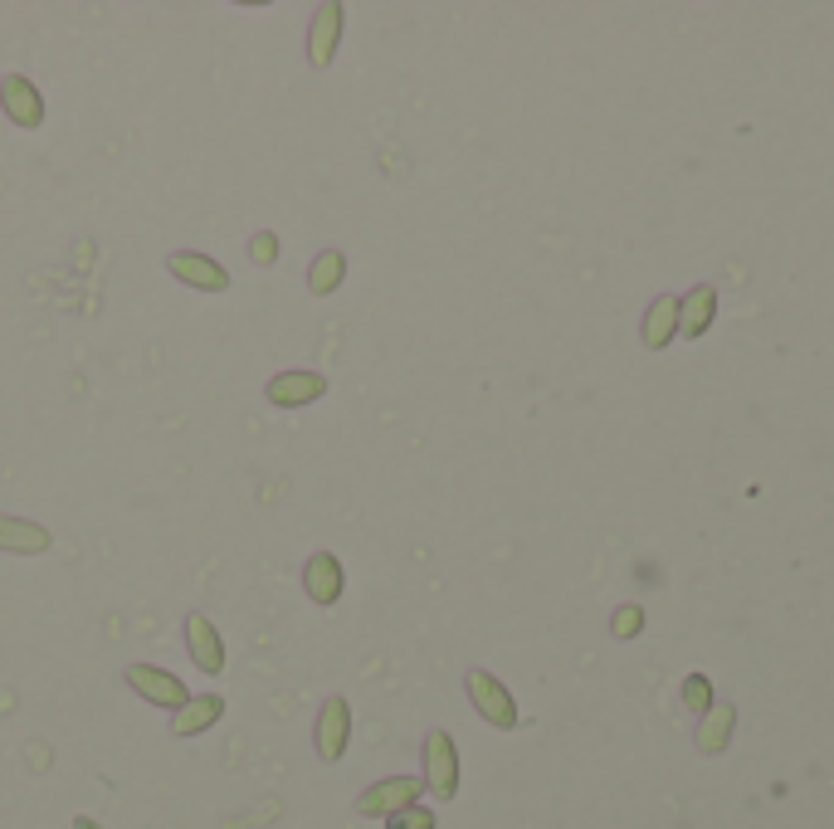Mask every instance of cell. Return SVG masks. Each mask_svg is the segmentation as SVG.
<instances>
[{
    "label": "cell",
    "mask_w": 834,
    "mask_h": 829,
    "mask_svg": "<svg viewBox=\"0 0 834 829\" xmlns=\"http://www.w3.org/2000/svg\"><path fill=\"white\" fill-rule=\"evenodd\" d=\"M166 269H171V279H181L186 288H195V293H229L225 264L211 254H201V249H171V254H166Z\"/></svg>",
    "instance_id": "6da1fadb"
},
{
    "label": "cell",
    "mask_w": 834,
    "mask_h": 829,
    "mask_svg": "<svg viewBox=\"0 0 834 829\" xmlns=\"http://www.w3.org/2000/svg\"><path fill=\"white\" fill-rule=\"evenodd\" d=\"M425 791L420 775H391V781H377L371 791L357 795V815H367V820H385V815L405 810V805H415Z\"/></svg>",
    "instance_id": "7a4b0ae2"
},
{
    "label": "cell",
    "mask_w": 834,
    "mask_h": 829,
    "mask_svg": "<svg viewBox=\"0 0 834 829\" xmlns=\"http://www.w3.org/2000/svg\"><path fill=\"white\" fill-rule=\"evenodd\" d=\"M0 108H5V118L15 122V128L35 132L39 122H45V93H39L25 73H5V79H0Z\"/></svg>",
    "instance_id": "3957f363"
},
{
    "label": "cell",
    "mask_w": 834,
    "mask_h": 829,
    "mask_svg": "<svg viewBox=\"0 0 834 829\" xmlns=\"http://www.w3.org/2000/svg\"><path fill=\"white\" fill-rule=\"evenodd\" d=\"M420 757H425V785H430L440 801H454V791H458V751H454L450 732H430Z\"/></svg>",
    "instance_id": "277c9868"
},
{
    "label": "cell",
    "mask_w": 834,
    "mask_h": 829,
    "mask_svg": "<svg viewBox=\"0 0 834 829\" xmlns=\"http://www.w3.org/2000/svg\"><path fill=\"white\" fill-rule=\"evenodd\" d=\"M312 742H318V757L322 761H342V751H347V742H352V702L347 698H337V692H332V698L322 702Z\"/></svg>",
    "instance_id": "5b68a950"
},
{
    "label": "cell",
    "mask_w": 834,
    "mask_h": 829,
    "mask_svg": "<svg viewBox=\"0 0 834 829\" xmlns=\"http://www.w3.org/2000/svg\"><path fill=\"white\" fill-rule=\"evenodd\" d=\"M181 629H186V654H191V664L201 668V674H221L225 668V639H221V629L211 625V615L191 611Z\"/></svg>",
    "instance_id": "8992f818"
},
{
    "label": "cell",
    "mask_w": 834,
    "mask_h": 829,
    "mask_svg": "<svg viewBox=\"0 0 834 829\" xmlns=\"http://www.w3.org/2000/svg\"><path fill=\"white\" fill-rule=\"evenodd\" d=\"M128 688H138L147 702H156V708H171V712H181L186 702H191V688H186L181 678L166 674V668H152V664H132L128 668Z\"/></svg>",
    "instance_id": "52a82bcc"
},
{
    "label": "cell",
    "mask_w": 834,
    "mask_h": 829,
    "mask_svg": "<svg viewBox=\"0 0 834 829\" xmlns=\"http://www.w3.org/2000/svg\"><path fill=\"white\" fill-rule=\"evenodd\" d=\"M264 395H269V405H278V411H298V405H312V401L327 395V376L322 371H284L264 386Z\"/></svg>",
    "instance_id": "ba28073f"
},
{
    "label": "cell",
    "mask_w": 834,
    "mask_h": 829,
    "mask_svg": "<svg viewBox=\"0 0 834 829\" xmlns=\"http://www.w3.org/2000/svg\"><path fill=\"white\" fill-rule=\"evenodd\" d=\"M342 20H347V10H342L337 0L312 10V25H308V64L312 69L332 64V55H337V45H342Z\"/></svg>",
    "instance_id": "9c48e42d"
},
{
    "label": "cell",
    "mask_w": 834,
    "mask_h": 829,
    "mask_svg": "<svg viewBox=\"0 0 834 829\" xmlns=\"http://www.w3.org/2000/svg\"><path fill=\"white\" fill-rule=\"evenodd\" d=\"M468 698H474V708L484 712L493 727H517V708H513V698H508V688L498 684L493 674H484V668H474L468 674Z\"/></svg>",
    "instance_id": "30bf717a"
},
{
    "label": "cell",
    "mask_w": 834,
    "mask_h": 829,
    "mask_svg": "<svg viewBox=\"0 0 834 829\" xmlns=\"http://www.w3.org/2000/svg\"><path fill=\"white\" fill-rule=\"evenodd\" d=\"M342 585H347V571L332 552H312L308 566H303V591L312 605H337L342 601Z\"/></svg>",
    "instance_id": "8fae6325"
},
{
    "label": "cell",
    "mask_w": 834,
    "mask_h": 829,
    "mask_svg": "<svg viewBox=\"0 0 834 829\" xmlns=\"http://www.w3.org/2000/svg\"><path fill=\"white\" fill-rule=\"evenodd\" d=\"M49 528H39V522L29 518H5L0 512V552H15V556H39L49 552Z\"/></svg>",
    "instance_id": "7c38bea8"
},
{
    "label": "cell",
    "mask_w": 834,
    "mask_h": 829,
    "mask_svg": "<svg viewBox=\"0 0 834 829\" xmlns=\"http://www.w3.org/2000/svg\"><path fill=\"white\" fill-rule=\"evenodd\" d=\"M221 718H225V698H221V692H201V698H191L171 718V732H176V737H201V732L215 727Z\"/></svg>",
    "instance_id": "4fadbf2b"
},
{
    "label": "cell",
    "mask_w": 834,
    "mask_h": 829,
    "mask_svg": "<svg viewBox=\"0 0 834 829\" xmlns=\"http://www.w3.org/2000/svg\"><path fill=\"white\" fill-rule=\"evenodd\" d=\"M342 279H347V254H342V249H322V254L308 264L312 298H332V293L342 288Z\"/></svg>",
    "instance_id": "5bb4252c"
},
{
    "label": "cell",
    "mask_w": 834,
    "mask_h": 829,
    "mask_svg": "<svg viewBox=\"0 0 834 829\" xmlns=\"http://www.w3.org/2000/svg\"><path fill=\"white\" fill-rule=\"evenodd\" d=\"M707 318H713V288H698V293H688V308L679 312V322H683V337H698V332L707 328Z\"/></svg>",
    "instance_id": "9a60e30c"
},
{
    "label": "cell",
    "mask_w": 834,
    "mask_h": 829,
    "mask_svg": "<svg viewBox=\"0 0 834 829\" xmlns=\"http://www.w3.org/2000/svg\"><path fill=\"white\" fill-rule=\"evenodd\" d=\"M674 308H679V303H674V298H664L659 308L650 312V328H644V337H650V346H664V342H669V322H674Z\"/></svg>",
    "instance_id": "2e32d148"
},
{
    "label": "cell",
    "mask_w": 834,
    "mask_h": 829,
    "mask_svg": "<svg viewBox=\"0 0 834 829\" xmlns=\"http://www.w3.org/2000/svg\"><path fill=\"white\" fill-rule=\"evenodd\" d=\"M385 829H434V815L425 805H405V810L385 815Z\"/></svg>",
    "instance_id": "e0dca14e"
},
{
    "label": "cell",
    "mask_w": 834,
    "mask_h": 829,
    "mask_svg": "<svg viewBox=\"0 0 834 829\" xmlns=\"http://www.w3.org/2000/svg\"><path fill=\"white\" fill-rule=\"evenodd\" d=\"M249 259H254V264H278V235L274 229H259V235L249 239Z\"/></svg>",
    "instance_id": "ac0fdd59"
},
{
    "label": "cell",
    "mask_w": 834,
    "mask_h": 829,
    "mask_svg": "<svg viewBox=\"0 0 834 829\" xmlns=\"http://www.w3.org/2000/svg\"><path fill=\"white\" fill-rule=\"evenodd\" d=\"M727 727H732V712H713V722H707V732H703V737H698V742H703V751H717V747H723V742H727Z\"/></svg>",
    "instance_id": "d6986e66"
},
{
    "label": "cell",
    "mask_w": 834,
    "mask_h": 829,
    "mask_svg": "<svg viewBox=\"0 0 834 829\" xmlns=\"http://www.w3.org/2000/svg\"><path fill=\"white\" fill-rule=\"evenodd\" d=\"M688 702H693V708H703V702H707V684H703V678H688Z\"/></svg>",
    "instance_id": "ffe728a7"
},
{
    "label": "cell",
    "mask_w": 834,
    "mask_h": 829,
    "mask_svg": "<svg viewBox=\"0 0 834 829\" xmlns=\"http://www.w3.org/2000/svg\"><path fill=\"white\" fill-rule=\"evenodd\" d=\"M74 829H103V825H98V820H88V815H79Z\"/></svg>",
    "instance_id": "44dd1931"
}]
</instances>
